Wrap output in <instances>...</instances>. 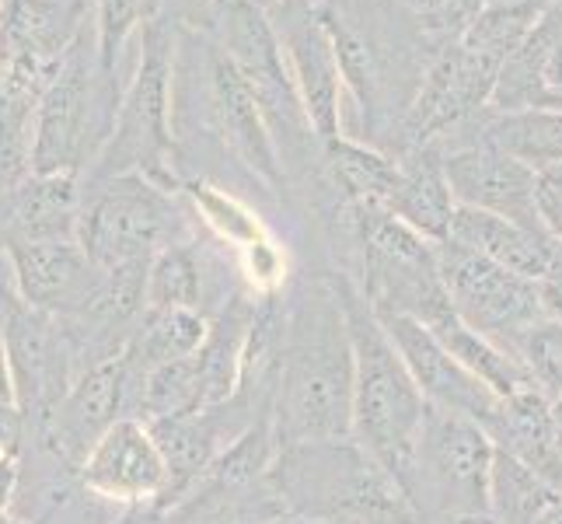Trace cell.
Here are the masks:
<instances>
[{"label":"cell","mask_w":562,"mask_h":524,"mask_svg":"<svg viewBox=\"0 0 562 524\" xmlns=\"http://www.w3.org/2000/svg\"><path fill=\"white\" fill-rule=\"evenodd\" d=\"M189 197L196 200L200 213L203 218L221 231V235L227 242H248V245H256L262 242L259 238V224L256 218H251L248 210H241L231 197H224V192H217L213 186H203V182H192L189 186Z\"/></svg>","instance_id":"1f68e13d"},{"label":"cell","mask_w":562,"mask_h":524,"mask_svg":"<svg viewBox=\"0 0 562 524\" xmlns=\"http://www.w3.org/2000/svg\"><path fill=\"white\" fill-rule=\"evenodd\" d=\"M217 32L231 64L238 67L245 85L256 94L283 171L304 175L312 165H318L322 171L325 144L307 120V109L301 102V91L286 67V56L266 8L256 0H235V4L217 8Z\"/></svg>","instance_id":"8992f818"},{"label":"cell","mask_w":562,"mask_h":524,"mask_svg":"<svg viewBox=\"0 0 562 524\" xmlns=\"http://www.w3.org/2000/svg\"><path fill=\"white\" fill-rule=\"evenodd\" d=\"M517 357L525 360L531 378L555 399L562 395V322L546 319L520 339Z\"/></svg>","instance_id":"4dcf8cb0"},{"label":"cell","mask_w":562,"mask_h":524,"mask_svg":"<svg viewBox=\"0 0 562 524\" xmlns=\"http://www.w3.org/2000/svg\"><path fill=\"white\" fill-rule=\"evenodd\" d=\"M49 85L0 64V171L18 186L29 175L35 112Z\"/></svg>","instance_id":"484cf974"},{"label":"cell","mask_w":562,"mask_h":524,"mask_svg":"<svg viewBox=\"0 0 562 524\" xmlns=\"http://www.w3.org/2000/svg\"><path fill=\"white\" fill-rule=\"evenodd\" d=\"M448 242L472 248V252H479V256L507 266L528 280L546 277L552 248H555V238L541 235V231L520 227L507 218H496V213L472 210V207L454 210V224H451Z\"/></svg>","instance_id":"44dd1931"},{"label":"cell","mask_w":562,"mask_h":524,"mask_svg":"<svg viewBox=\"0 0 562 524\" xmlns=\"http://www.w3.org/2000/svg\"><path fill=\"white\" fill-rule=\"evenodd\" d=\"M14 479H18V458H0V521H4L8 500L14 493Z\"/></svg>","instance_id":"d590c367"},{"label":"cell","mask_w":562,"mask_h":524,"mask_svg":"<svg viewBox=\"0 0 562 524\" xmlns=\"http://www.w3.org/2000/svg\"><path fill=\"white\" fill-rule=\"evenodd\" d=\"M443 171H448L458 207L486 210L520 227L549 235L538 210V171H531L528 165L507 158L496 147L472 141L443 150Z\"/></svg>","instance_id":"4fadbf2b"},{"label":"cell","mask_w":562,"mask_h":524,"mask_svg":"<svg viewBox=\"0 0 562 524\" xmlns=\"http://www.w3.org/2000/svg\"><path fill=\"white\" fill-rule=\"evenodd\" d=\"M322 175L339 203L363 210H387L398 186V158L350 137L322 147Z\"/></svg>","instance_id":"7402d4cb"},{"label":"cell","mask_w":562,"mask_h":524,"mask_svg":"<svg viewBox=\"0 0 562 524\" xmlns=\"http://www.w3.org/2000/svg\"><path fill=\"white\" fill-rule=\"evenodd\" d=\"M555 497L559 490L546 476L517 455L496 448L490 469V514L499 524H535L552 508Z\"/></svg>","instance_id":"4316f807"},{"label":"cell","mask_w":562,"mask_h":524,"mask_svg":"<svg viewBox=\"0 0 562 524\" xmlns=\"http://www.w3.org/2000/svg\"><path fill=\"white\" fill-rule=\"evenodd\" d=\"M490 4L493 0H398V8L419 25L434 49H443L454 38H461L464 29Z\"/></svg>","instance_id":"f546056e"},{"label":"cell","mask_w":562,"mask_h":524,"mask_svg":"<svg viewBox=\"0 0 562 524\" xmlns=\"http://www.w3.org/2000/svg\"><path fill=\"white\" fill-rule=\"evenodd\" d=\"M486 144L507 158L528 165L531 171H546L562 165V109H520V112H482L479 120L458 133L454 141L440 144L451 150L458 144Z\"/></svg>","instance_id":"ffe728a7"},{"label":"cell","mask_w":562,"mask_h":524,"mask_svg":"<svg viewBox=\"0 0 562 524\" xmlns=\"http://www.w3.org/2000/svg\"><path fill=\"white\" fill-rule=\"evenodd\" d=\"M262 524H318V521H307V517H294V514H283L273 521H262Z\"/></svg>","instance_id":"60d3db41"},{"label":"cell","mask_w":562,"mask_h":524,"mask_svg":"<svg viewBox=\"0 0 562 524\" xmlns=\"http://www.w3.org/2000/svg\"><path fill=\"white\" fill-rule=\"evenodd\" d=\"M538 210L549 235L562 245V165L538 171Z\"/></svg>","instance_id":"d6a6232c"},{"label":"cell","mask_w":562,"mask_h":524,"mask_svg":"<svg viewBox=\"0 0 562 524\" xmlns=\"http://www.w3.org/2000/svg\"><path fill=\"white\" fill-rule=\"evenodd\" d=\"M538 287H541V301H546V315L562 322V245L559 242L552 248L549 269H546V277L538 280Z\"/></svg>","instance_id":"836d02e7"},{"label":"cell","mask_w":562,"mask_h":524,"mask_svg":"<svg viewBox=\"0 0 562 524\" xmlns=\"http://www.w3.org/2000/svg\"><path fill=\"white\" fill-rule=\"evenodd\" d=\"M213 8H227V4H235V0H210ZM256 4H262V8H269L273 4V0H256Z\"/></svg>","instance_id":"b9f144b4"},{"label":"cell","mask_w":562,"mask_h":524,"mask_svg":"<svg viewBox=\"0 0 562 524\" xmlns=\"http://www.w3.org/2000/svg\"><path fill=\"white\" fill-rule=\"evenodd\" d=\"M81 213H77L74 175H25L11 197V238L22 242H77Z\"/></svg>","instance_id":"603a6c76"},{"label":"cell","mask_w":562,"mask_h":524,"mask_svg":"<svg viewBox=\"0 0 562 524\" xmlns=\"http://www.w3.org/2000/svg\"><path fill=\"white\" fill-rule=\"evenodd\" d=\"M269 479L283 511L294 517L318 524H419L398 476L357 437L280 448Z\"/></svg>","instance_id":"3957f363"},{"label":"cell","mask_w":562,"mask_h":524,"mask_svg":"<svg viewBox=\"0 0 562 524\" xmlns=\"http://www.w3.org/2000/svg\"><path fill=\"white\" fill-rule=\"evenodd\" d=\"M88 0H4L0 4V64L53 85L77 38Z\"/></svg>","instance_id":"5bb4252c"},{"label":"cell","mask_w":562,"mask_h":524,"mask_svg":"<svg viewBox=\"0 0 562 524\" xmlns=\"http://www.w3.org/2000/svg\"><path fill=\"white\" fill-rule=\"evenodd\" d=\"M259 301H248L245 294H231L227 304L210 322V333L200 346V371L206 388V405H221L238 392V375H241V357L245 343L256 322Z\"/></svg>","instance_id":"d4e9b609"},{"label":"cell","mask_w":562,"mask_h":524,"mask_svg":"<svg viewBox=\"0 0 562 524\" xmlns=\"http://www.w3.org/2000/svg\"><path fill=\"white\" fill-rule=\"evenodd\" d=\"M206 102L213 126L224 137L227 150L251 171V179L262 182V189L277 192L286 182L277 144L269 137L256 94H251L221 43L206 46Z\"/></svg>","instance_id":"2e32d148"},{"label":"cell","mask_w":562,"mask_h":524,"mask_svg":"<svg viewBox=\"0 0 562 524\" xmlns=\"http://www.w3.org/2000/svg\"><path fill=\"white\" fill-rule=\"evenodd\" d=\"M273 32L280 38V49L286 56V67L294 74V85L301 91V102L307 109L318 141H339L342 133V74L322 18L318 0H273L266 8Z\"/></svg>","instance_id":"8fae6325"},{"label":"cell","mask_w":562,"mask_h":524,"mask_svg":"<svg viewBox=\"0 0 562 524\" xmlns=\"http://www.w3.org/2000/svg\"><path fill=\"white\" fill-rule=\"evenodd\" d=\"M115 524H165V511L154 508V503H137V508H130Z\"/></svg>","instance_id":"8d00e7d4"},{"label":"cell","mask_w":562,"mask_h":524,"mask_svg":"<svg viewBox=\"0 0 562 524\" xmlns=\"http://www.w3.org/2000/svg\"><path fill=\"white\" fill-rule=\"evenodd\" d=\"M0 405H18V384H14V371H11V357L4 336H0Z\"/></svg>","instance_id":"e575fe53"},{"label":"cell","mask_w":562,"mask_h":524,"mask_svg":"<svg viewBox=\"0 0 562 524\" xmlns=\"http://www.w3.org/2000/svg\"><path fill=\"white\" fill-rule=\"evenodd\" d=\"M448 524H499V521L493 514H469V517H454Z\"/></svg>","instance_id":"ab89813d"},{"label":"cell","mask_w":562,"mask_h":524,"mask_svg":"<svg viewBox=\"0 0 562 524\" xmlns=\"http://www.w3.org/2000/svg\"><path fill=\"white\" fill-rule=\"evenodd\" d=\"M171 32L165 18L144 25V49L137 74L115 112L109 144L99 150V175H147L150 182L171 186Z\"/></svg>","instance_id":"52a82bcc"},{"label":"cell","mask_w":562,"mask_h":524,"mask_svg":"<svg viewBox=\"0 0 562 524\" xmlns=\"http://www.w3.org/2000/svg\"><path fill=\"white\" fill-rule=\"evenodd\" d=\"M437 266L458 319L514 357L520 339L538 322L549 319L538 280L520 277L514 269L479 256L472 248H464L458 242H440Z\"/></svg>","instance_id":"9c48e42d"},{"label":"cell","mask_w":562,"mask_h":524,"mask_svg":"<svg viewBox=\"0 0 562 524\" xmlns=\"http://www.w3.org/2000/svg\"><path fill=\"white\" fill-rule=\"evenodd\" d=\"M336 287L353 339V437L398 476L430 402L360 287L346 277H339Z\"/></svg>","instance_id":"277c9868"},{"label":"cell","mask_w":562,"mask_h":524,"mask_svg":"<svg viewBox=\"0 0 562 524\" xmlns=\"http://www.w3.org/2000/svg\"><path fill=\"white\" fill-rule=\"evenodd\" d=\"M378 322L384 325V333L392 336L395 349L402 354L405 367H409V375L416 378L426 402L454 410L461 416H472L475 423H482L490 431L503 399L486 381H479L469 367L434 336V328H426L423 322L409 315H378Z\"/></svg>","instance_id":"7c38bea8"},{"label":"cell","mask_w":562,"mask_h":524,"mask_svg":"<svg viewBox=\"0 0 562 524\" xmlns=\"http://www.w3.org/2000/svg\"><path fill=\"white\" fill-rule=\"evenodd\" d=\"M203 298V269L196 252L176 242L161 248L147 266V312L158 308H196Z\"/></svg>","instance_id":"83f0119b"},{"label":"cell","mask_w":562,"mask_h":524,"mask_svg":"<svg viewBox=\"0 0 562 524\" xmlns=\"http://www.w3.org/2000/svg\"><path fill=\"white\" fill-rule=\"evenodd\" d=\"M0 4H4V0H0Z\"/></svg>","instance_id":"7bdbcfd3"},{"label":"cell","mask_w":562,"mask_h":524,"mask_svg":"<svg viewBox=\"0 0 562 524\" xmlns=\"http://www.w3.org/2000/svg\"><path fill=\"white\" fill-rule=\"evenodd\" d=\"M454 210L458 200L451 192L448 171H443V150L437 144L405 150L398 158V186L392 203H387V213L440 245L451 238Z\"/></svg>","instance_id":"d6986e66"},{"label":"cell","mask_w":562,"mask_h":524,"mask_svg":"<svg viewBox=\"0 0 562 524\" xmlns=\"http://www.w3.org/2000/svg\"><path fill=\"white\" fill-rule=\"evenodd\" d=\"M318 18L333 38L342 85L360 105L367 144L395 154L437 49L398 0H318Z\"/></svg>","instance_id":"7a4b0ae2"},{"label":"cell","mask_w":562,"mask_h":524,"mask_svg":"<svg viewBox=\"0 0 562 524\" xmlns=\"http://www.w3.org/2000/svg\"><path fill=\"white\" fill-rule=\"evenodd\" d=\"M14 287L46 315H81L102 283V269L88 259L81 242H8Z\"/></svg>","instance_id":"e0dca14e"},{"label":"cell","mask_w":562,"mask_h":524,"mask_svg":"<svg viewBox=\"0 0 562 524\" xmlns=\"http://www.w3.org/2000/svg\"><path fill=\"white\" fill-rule=\"evenodd\" d=\"M552 451H555V461L562 469V395L552 399Z\"/></svg>","instance_id":"74e56055"},{"label":"cell","mask_w":562,"mask_h":524,"mask_svg":"<svg viewBox=\"0 0 562 524\" xmlns=\"http://www.w3.org/2000/svg\"><path fill=\"white\" fill-rule=\"evenodd\" d=\"M493 455L496 444L482 423L434 402L426 405L413 451L398 469V482L419 524L490 514Z\"/></svg>","instance_id":"5b68a950"},{"label":"cell","mask_w":562,"mask_h":524,"mask_svg":"<svg viewBox=\"0 0 562 524\" xmlns=\"http://www.w3.org/2000/svg\"><path fill=\"white\" fill-rule=\"evenodd\" d=\"M206 333H210V322L196 308H158V312H147L144 322L137 325V333L130 336L123 349L126 388L133 392L154 367L192 357L203 346ZM126 410H130V399H126Z\"/></svg>","instance_id":"cb8c5ba5"},{"label":"cell","mask_w":562,"mask_h":524,"mask_svg":"<svg viewBox=\"0 0 562 524\" xmlns=\"http://www.w3.org/2000/svg\"><path fill=\"white\" fill-rule=\"evenodd\" d=\"M535 524H562V493H559V497L552 500V508H549L546 514H541V517H538Z\"/></svg>","instance_id":"f35d334b"},{"label":"cell","mask_w":562,"mask_h":524,"mask_svg":"<svg viewBox=\"0 0 562 524\" xmlns=\"http://www.w3.org/2000/svg\"><path fill=\"white\" fill-rule=\"evenodd\" d=\"M81 482L91 493L130 503V508L137 503L165 508L171 476L150 426L137 416H123L81 461Z\"/></svg>","instance_id":"9a60e30c"},{"label":"cell","mask_w":562,"mask_h":524,"mask_svg":"<svg viewBox=\"0 0 562 524\" xmlns=\"http://www.w3.org/2000/svg\"><path fill=\"white\" fill-rule=\"evenodd\" d=\"M273 431L280 448L353 437V339L339 287L328 277L286 301Z\"/></svg>","instance_id":"6da1fadb"},{"label":"cell","mask_w":562,"mask_h":524,"mask_svg":"<svg viewBox=\"0 0 562 524\" xmlns=\"http://www.w3.org/2000/svg\"><path fill=\"white\" fill-rule=\"evenodd\" d=\"M171 231L176 221L165 186L147 175H115L81 218L77 242L102 274H112L123 266H150L161 248L176 245Z\"/></svg>","instance_id":"30bf717a"},{"label":"cell","mask_w":562,"mask_h":524,"mask_svg":"<svg viewBox=\"0 0 562 524\" xmlns=\"http://www.w3.org/2000/svg\"><path fill=\"white\" fill-rule=\"evenodd\" d=\"M126 399H130V388H126L123 354L99 360L53 410L56 448L70 461H77V469H81V461L88 458L94 444L102 441V434L126 416L123 413Z\"/></svg>","instance_id":"ac0fdd59"},{"label":"cell","mask_w":562,"mask_h":524,"mask_svg":"<svg viewBox=\"0 0 562 524\" xmlns=\"http://www.w3.org/2000/svg\"><path fill=\"white\" fill-rule=\"evenodd\" d=\"M94 4V46H99V64L102 74H115V60H120L123 43L137 25L154 22L158 0H91Z\"/></svg>","instance_id":"f1b7e54d"},{"label":"cell","mask_w":562,"mask_h":524,"mask_svg":"<svg viewBox=\"0 0 562 524\" xmlns=\"http://www.w3.org/2000/svg\"><path fill=\"white\" fill-rule=\"evenodd\" d=\"M99 77H105L102 64H91V53L81 35L60 74H56V81L46 88L43 102H38L29 175H77L85 161L99 158L91 133L105 147L115 126V112H120L115 105H94L99 102V91H94Z\"/></svg>","instance_id":"ba28073f"}]
</instances>
